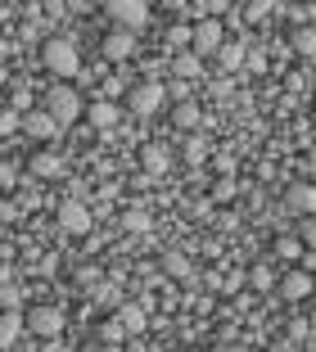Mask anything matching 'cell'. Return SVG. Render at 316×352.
I'll return each instance as SVG.
<instances>
[{
  "mask_svg": "<svg viewBox=\"0 0 316 352\" xmlns=\"http://www.w3.org/2000/svg\"><path fill=\"white\" fill-rule=\"evenodd\" d=\"M41 63L50 68L54 77H63V82L82 73V59H77V45H72L68 36H54V41H45V45H41Z\"/></svg>",
  "mask_w": 316,
  "mask_h": 352,
  "instance_id": "cell-1",
  "label": "cell"
},
{
  "mask_svg": "<svg viewBox=\"0 0 316 352\" xmlns=\"http://www.w3.org/2000/svg\"><path fill=\"white\" fill-rule=\"evenodd\" d=\"M163 100H167V86L163 82H140V86H131V91H127V109H131L136 118L158 113V109H163Z\"/></svg>",
  "mask_w": 316,
  "mask_h": 352,
  "instance_id": "cell-2",
  "label": "cell"
},
{
  "mask_svg": "<svg viewBox=\"0 0 316 352\" xmlns=\"http://www.w3.org/2000/svg\"><path fill=\"white\" fill-rule=\"evenodd\" d=\"M109 19L113 28H123V32H136L149 23V5H140V0H113L109 5Z\"/></svg>",
  "mask_w": 316,
  "mask_h": 352,
  "instance_id": "cell-3",
  "label": "cell"
},
{
  "mask_svg": "<svg viewBox=\"0 0 316 352\" xmlns=\"http://www.w3.org/2000/svg\"><path fill=\"white\" fill-rule=\"evenodd\" d=\"M45 113H50L59 126H63V122H77V91L59 82L50 95H45Z\"/></svg>",
  "mask_w": 316,
  "mask_h": 352,
  "instance_id": "cell-4",
  "label": "cell"
},
{
  "mask_svg": "<svg viewBox=\"0 0 316 352\" xmlns=\"http://www.w3.org/2000/svg\"><path fill=\"white\" fill-rule=\"evenodd\" d=\"M28 330L41 334V339H54V334H63V311L59 307H36V311H28Z\"/></svg>",
  "mask_w": 316,
  "mask_h": 352,
  "instance_id": "cell-5",
  "label": "cell"
},
{
  "mask_svg": "<svg viewBox=\"0 0 316 352\" xmlns=\"http://www.w3.org/2000/svg\"><path fill=\"white\" fill-rule=\"evenodd\" d=\"M54 217H59V226L68 230V235H86V230H91V208H82L77 199L59 204V212H54Z\"/></svg>",
  "mask_w": 316,
  "mask_h": 352,
  "instance_id": "cell-6",
  "label": "cell"
},
{
  "mask_svg": "<svg viewBox=\"0 0 316 352\" xmlns=\"http://www.w3.org/2000/svg\"><path fill=\"white\" fill-rule=\"evenodd\" d=\"M222 45H226V36H222V23H217V19L194 23V50H199V54H217Z\"/></svg>",
  "mask_w": 316,
  "mask_h": 352,
  "instance_id": "cell-7",
  "label": "cell"
},
{
  "mask_svg": "<svg viewBox=\"0 0 316 352\" xmlns=\"http://www.w3.org/2000/svg\"><path fill=\"white\" fill-rule=\"evenodd\" d=\"M316 289V280L307 276V271H289V276H280V285H275V294L285 302H298V298H307V294Z\"/></svg>",
  "mask_w": 316,
  "mask_h": 352,
  "instance_id": "cell-8",
  "label": "cell"
},
{
  "mask_svg": "<svg viewBox=\"0 0 316 352\" xmlns=\"http://www.w3.org/2000/svg\"><path fill=\"white\" fill-rule=\"evenodd\" d=\"M285 208H294V212L312 217V208H316V186H307V181H294V186L285 190Z\"/></svg>",
  "mask_w": 316,
  "mask_h": 352,
  "instance_id": "cell-9",
  "label": "cell"
},
{
  "mask_svg": "<svg viewBox=\"0 0 316 352\" xmlns=\"http://www.w3.org/2000/svg\"><path fill=\"white\" fill-rule=\"evenodd\" d=\"M23 135H36V140H54L59 135V122H54L50 113H23Z\"/></svg>",
  "mask_w": 316,
  "mask_h": 352,
  "instance_id": "cell-10",
  "label": "cell"
},
{
  "mask_svg": "<svg viewBox=\"0 0 316 352\" xmlns=\"http://www.w3.org/2000/svg\"><path fill=\"white\" fill-rule=\"evenodd\" d=\"M28 172H32V176H41V181H54V176H63V158L50 154V149H41V154H32V158H28Z\"/></svg>",
  "mask_w": 316,
  "mask_h": 352,
  "instance_id": "cell-11",
  "label": "cell"
},
{
  "mask_svg": "<svg viewBox=\"0 0 316 352\" xmlns=\"http://www.w3.org/2000/svg\"><path fill=\"white\" fill-rule=\"evenodd\" d=\"M131 50H136V32H123V28H113L109 36H104V59H127Z\"/></svg>",
  "mask_w": 316,
  "mask_h": 352,
  "instance_id": "cell-12",
  "label": "cell"
},
{
  "mask_svg": "<svg viewBox=\"0 0 316 352\" xmlns=\"http://www.w3.org/2000/svg\"><path fill=\"white\" fill-rule=\"evenodd\" d=\"M23 330H28V316H23V311H5V316H0V343H5V348H14V343L23 339Z\"/></svg>",
  "mask_w": 316,
  "mask_h": 352,
  "instance_id": "cell-13",
  "label": "cell"
},
{
  "mask_svg": "<svg viewBox=\"0 0 316 352\" xmlns=\"http://www.w3.org/2000/svg\"><path fill=\"white\" fill-rule=\"evenodd\" d=\"M86 118H91V126H100V131H109V126L118 122V104H113V100H95L91 109H86Z\"/></svg>",
  "mask_w": 316,
  "mask_h": 352,
  "instance_id": "cell-14",
  "label": "cell"
},
{
  "mask_svg": "<svg viewBox=\"0 0 316 352\" xmlns=\"http://www.w3.org/2000/svg\"><path fill=\"white\" fill-rule=\"evenodd\" d=\"M118 321H123L127 334H145V325H149V316H145L136 302H127V307H118Z\"/></svg>",
  "mask_w": 316,
  "mask_h": 352,
  "instance_id": "cell-15",
  "label": "cell"
},
{
  "mask_svg": "<svg viewBox=\"0 0 316 352\" xmlns=\"http://www.w3.org/2000/svg\"><path fill=\"white\" fill-rule=\"evenodd\" d=\"M289 45H294L298 54H316V28H312V23L294 28V32H289Z\"/></svg>",
  "mask_w": 316,
  "mask_h": 352,
  "instance_id": "cell-16",
  "label": "cell"
},
{
  "mask_svg": "<svg viewBox=\"0 0 316 352\" xmlns=\"http://www.w3.org/2000/svg\"><path fill=\"white\" fill-rule=\"evenodd\" d=\"M123 230H131V235L149 230V208H127L123 212Z\"/></svg>",
  "mask_w": 316,
  "mask_h": 352,
  "instance_id": "cell-17",
  "label": "cell"
},
{
  "mask_svg": "<svg viewBox=\"0 0 316 352\" xmlns=\"http://www.w3.org/2000/svg\"><path fill=\"white\" fill-rule=\"evenodd\" d=\"M140 163H145V172H167V149L163 145H145Z\"/></svg>",
  "mask_w": 316,
  "mask_h": 352,
  "instance_id": "cell-18",
  "label": "cell"
},
{
  "mask_svg": "<svg viewBox=\"0 0 316 352\" xmlns=\"http://www.w3.org/2000/svg\"><path fill=\"white\" fill-rule=\"evenodd\" d=\"M217 63H222V68H240V63H244V45H240V41H226L222 50H217Z\"/></svg>",
  "mask_w": 316,
  "mask_h": 352,
  "instance_id": "cell-19",
  "label": "cell"
},
{
  "mask_svg": "<svg viewBox=\"0 0 316 352\" xmlns=\"http://www.w3.org/2000/svg\"><path fill=\"white\" fill-rule=\"evenodd\" d=\"M298 253H303V239H298V235H280V239H275V258L294 262Z\"/></svg>",
  "mask_w": 316,
  "mask_h": 352,
  "instance_id": "cell-20",
  "label": "cell"
},
{
  "mask_svg": "<svg viewBox=\"0 0 316 352\" xmlns=\"http://www.w3.org/2000/svg\"><path fill=\"white\" fill-rule=\"evenodd\" d=\"M176 126H181V131H190V126L194 122H199V104H194V100H185V104H176Z\"/></svg>",
  "mask_w": 316,
  "mask_h": 352,
  "instance_id": "cell-21",
  "label": "cell"
},
{
  "mask_svg": "<svg viewBox=\"0 0 316 352\" xmlns=\"http://www.w3.org/2000/svg\"><path fill=\"white\" fill-rule=\"evenodd\" d=\"M123 321H118V316H113V321H100V325H95V339H100V343H118V339H123Z\"/></svg>",
  "mask_w": 316,
  "mask_h": 352,
  "instance_id": "cell-22",
  "label": "cell"
},
{
  "mask_svg": "<svg viewBox=\"0 0 316 352\" xmlns=\"http://www.w3.org/2000/svg\"><path fill=\"white\" fill-rule=\"evenodd\" d=\"M163 271H167V276H190V262H185V253L167 249V253H163Z\"/></svg>",
  "mask_w": 316,
  "mask_h": 352,
  "instance_id": "cell-23",
  "label": "cell"
},
{
  "mask_svg": "<svg viewBox=\"0 0 316 352\" xmlns=\"http://www.w3.org/2000/svg\"><path fill=\"white\" fill-rule=\"evenodd\" d=\"M14 131H23V113L19 109H5L0 113V135H14Z\"/></svg>",
  "mask_w": 316,
  "mask_h": 352,
  "instance_id": "cell-24",
  "label": "cell"
},
{
  "mask_svg": "<svg viewBox=\"0 0 316 352\" xmlns=\"http://www.w3.org/2000/svg\"><path fill=\"white\" fill-rule=\"evenodd\" d=\"M204 154H208L204 140L199 135H185V163H204Z\"/></svg>",
  "mask_w": 316,
  "mask_h": 352,
  "instance_id": "cell-25",
  "label": "cell"
},
{
  "mask_svg": "<svg viewBox=\"0 0 316 352\" xmlns=\"http://www.w3.org/2000/svg\"><path fill=\"white\" fill-rule=\"evenodd\" d=\"M167 41H172V45H194V28L176 23V28H167Z\"/></svg>",
  "mask_w": 316,
  "mask_h": 352,
  "instance_id": "cell-26",
  "label": "cell"
},
{
  "mask_svg": "<svg viewBox=\"0 0 316 352\" xmlns=\"http://www.w3.org/2000/svg\"><path fill=\"white\" fill-rule=\"evenodd\" d=\"M298 239H303L307 249H316V212H312V217H303V226H298Z\"/></svg>",
  "mask_w": 316,
  "mask_h": 352,
  "instance_id": "cell-27",
  "label": "cell"
},
{
  "mask_svg": "<svg viewBox=\"0 0 316 352\" xmlns=\"http://www.w3.org/2000/svg\"><path fill=\"white\" fill-rule=\"evenodd\" d=\"M176 73L181 77H199V54H181V59H176Z\"/></svg>",
  "mask_w": 316,
  "mask_h": 352,
  "instance_id": "cell-28",
  "label": "cell"
},
{
  "mask_svg": "<svg viewBox=\"0 0 316 352\" xmlns=\"http://www.w3.org/2000/svg\"><path fill=\"white\" fill-rule=\"evenodd\" d=\"M0 302H5V311H19V289H14V285H10V280H5V289H0Z\"/></svg>",
  "mask_w": 316,
  "mask_h": 352,
  "instance_id": "cell-29",
  "label": "cell"
},
{
  "mask_svg": "<svg viewBox=\"0 0 316 352\" xmlns=\"http://www.w3.org/2000/svg\"><path fill=\"white\" fill-rule=\"evenodd\" d=\"M0 186H5V190H14V186H19V172H14L10 163H5V172H0Z\"/></svg>",
  "mask_w": 316,
  "mask_h": 352,
  "instance_id": "cell-30",
  "label": "cell"
},
{
  "mask_svg": "<svg viewBox=\"0 0 316 352\" xmlns=\"http://www.w3.org/2000/svg\"><path fill=\"white\" fill-rule=\"evenodd\" d=\"M95 280H100V271H95V267H82V271H77V285H95Z\"/></svg>",
  "mask_w": 316,
  "mask_h": 352,
  "instance_id": "cell-31",
  "label": "cell"
},
{
  "mask_svg": "<svg viewBox=\"0 0 316 352\" xmlns=\"http://www.w3.org/2000/svg\"><path fill=\"white\" fill-rule=\"evenodd\" d=\"M28 100H32V95H28V91H19V95L10 100V109H19V113H23V109H28ZM28 113H32V109H28Z\"/></svg>",
  "mask_w": 316,
  "mask_h": 352,
  "instance_id": "cell-32",
  "label": "cell"
},
{
  "mask_svg": "<svg viewBox=\"0 0 316 352\" xmlns=\"http://www.w3.org/2000/svg\"><path fill=\"white\" fill-rule=\"evenodd\" d=\"M213 352H249V348H240V343H222V348H213Z\"/></svg>",
  "mask_w": 316,
  "mask_h": 352,
  "instance_id": "cell-33",
  "label": "cell"
},
{
  "mask_svg": "<svg viewBox=\"0 0 316 352\" xmlns=\"http://www.w3.org/2000/svg\"><path fill=\"white\" fill-rule=\"evenodd\" d=\"M91 352H118V343H95Z\"/></svg>",
  "mask_w": 316,
  "mask_h": 352,
  "instance_id": "cell-34",
  "label": "cell"
},
{
  "mask_svg": "<svg viewBox=\"0 0 316 352\" xmlns=\"http://www.w3.org/2000/svg\"><path fill=\"white\" fill-rule=\"evenodd\" d=\"M307 86H312V91H316V68H312V73H307Z\"/></svg>",
  "mask_w": 316,
  "mask_h": 352,
  "instance_id": "cell-35",
  "label": "cell"
},
{
  "mask_svg": "<svg viewBox=\"0 0 316 352\" xmlns=\"http://www.w3.org/2000/svg\"><path fill=\"white\" fill-rule=\"evenodd\" d=\"M312 163H316V135H312Z\"/></svg>",
  "mask_w": 316,
  "mask_h": 352,
  "instance_id": "cell-36",
  "label": "cell"
},
{
  "mask_svg": "<svg viewBox=\"0 0 316 352\" xmlns=\"http://www.w3.org/2000/svg\"><path fill=\"white\" fill-rule=\"evenodd\" d=\"M312 126H316V113H312Z\"/></svg>",
  "mask_w": 316,
  "mask_h": 352,
  "instance_id": "cell-37",
  "label": "cell"
}]
</instances>
